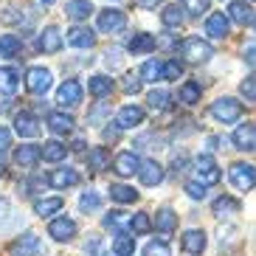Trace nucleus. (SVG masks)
Returning a JSON list of instances; mask_svg holds the SVG:
<instances>
[{
	"instance_id": "f257e3e1",
	"label": "nucleus",
	"mask_w": 256,
	"mask_h": 256,
	"mask_svg": "<svg viewBox=\"0 0 256 256\" xmlns=\"http://www.w3.org/2000/svg\"><path fill=\"white\" fill-rule=\"evenodd\" d=\"M180 56L192 65H200V62H208L214 56V48H211L208 40H200V37H186L180 46Z\"/></svg>"
},
{
	"instance_id": "f03ea898",
	"label": "nucleus",
	"mask_w": 256,
	"mask_h": 256,
	"mask_svg": "<svg viewBox=\"0 0 256 256\" xmlns=\"http://www.w3.org/2000/svg\"><path fill=\"white\" fill-rule=\"evenodd\" d=\"M211 116L217 121H222V124H234V121L242 118V102H236L231 96H222L211 104Z\"/></svg>"
},
{
	"instance_id": "7ed1b4c3",
	"label": "nucleus",
	"mask_w": 256,
	"mask_h": 256,
	"mask_svg": "<svg viewBox=\"0 0 256 256\" xmlns=\"http://www.w3.org/2000/svg\"><path fill=\"white\" fill-rule=\"evenodd\" d=\"M228 178H231L234 188L250 192V188L256 186V166L254 164H234L231 172H228Z\"/></svg>"
},
{
	"instance_id": "20e7f679",
	"label": "nucleus",
	"mask_w": 256,
	"mask_h": 256,
	"mask_svg": "<svg viewBox=\"0 0 256 256\" xmlns=\"http://www.w3.org/2000/svg\"><path fill=\"white\" fill-rule=\"evenodd\" d=\"M124 26H127V14L121 8H104L98 14V31H104V34H118V31H124Z\"/></svg>"
},
{
	"instance_id": "39448f33",
	"label": "nucleus",
	"mask_w": 256,
	"mask_h": 256,
	"mask_svg": "<svg viewBox=\"0 0 256 256\" xmlns=\"http://www.w3.org/2000/svg\"><path fill=\"white\" fill-rule=\"evenodd\" d=\"M26 88H28L34 96H42V93L51 90V70L48 68H31L26 74Z\"/></svg>"
},
{
	"instance_id": "423d86ee",
	"label": "nucleus",
	"mask_w": 256,
	"mask_h": 256,
	"mask_svg": "<svg viewBox=\"0 0 256 256\" xmlns=\"http://www.w3.org/2000/svg\"><path fill=\"white\" fill-rule=\"evenodd\" d=\"M138 169H141V158L136 152H118L113 158V172L118 178H132V174H138Z\"/></svg>"
},
{
	"instance_id": "0eeeda50",
	"label": "nucleus",
	"mask_w": 256,
	"mask_h": 256,
	"mask_svg": "<svg viewBox=\"0 0 256 256\" xmlns=\"http://www.w3.org/2000/svg\"><path fill=\"white\" fill-rule=\"evenodd\" d=\"M194 172H197V180H203L206 186H214L220 183V169H217V160L211 155H200L194 160Z\"/></svg>"
},
{
	"instance_id": "6e6552de",
	"label": "nucleus",
	"mask_w": 256,
	"mask_h": 256,
	"mask_svg": "<svg viewBox=\"0 0 256 256\" xmlns=\"http://www.w3.org/2000/svg\"><path fill=\"white\" fill-rule=\"evenodd\" d=\"M40 118L34 113H28V110H20V113L14 116V132L23 138H37L40 136Z\"/></svg>"
},
{
	"instance_id": "1a4fd4ad",
	"label": "nucleus",
	"mask_w": 256,
	"mask_h": 256,
	"mask_svg": "<svg viewBox=\"0 0 256 256\" xmlns=\"http://www.w3.org/2000/svg\"><path fill=\"white\" fill-rule=\"evenodd\" d=\"M12 256H42V242L37 234H23L20 240H14L12 245Z\"/></svg>"
},
{
	"instance_id": "9d476101",
	"label": "nucleus",
	"mask_w": 256,
	"mask_h": 256,
	"mask_svg": "<svg viewBox=\"0 0 256 256\" xmlns=\"http://www.w3.org/2000/svg\"><path fill=\"white\" fill-rule=\"evenodd\" d=\"M234 146L242 152H256V124H240L231 136Z\"/></svg>"
},
{
	"instance_id": "9b49d317",
	"label": "nucleus",
	"mask_w": 256,
	"mask_h": 256,
	"mask_svg": "<svg viewBox=\"0 0 256 256\" xmlns=\"http://www.w3.org/2000/svg\"><path fill=\"white\" fill-rule=\"evenodd\" d=\"M40 160H42V146H37V144H23L14 150V164L23 169H34Z\"/></svg>"
},
{
	"instance_id": "f8f14e48",
	"label": "nucleus",
	"mask_w": 256,
	"mask_h": 256,
	"mask_svg": "<svg viewBox=\"0 0 256 256\" xmlns=\"http://www.w3.org/2000/svg\"><path fill=\"white\" fill-rule=\"evenodd\" d=\"M84 96V88L76 79H68V82L60 88V93H56V102H60L62 107H76L79 102H82Z\"/></svg>"
},
{
	"instance_id": "ddd939ff",
	"label": "nucleus",
	"mask_w": 256,
	"mask_h": 256,
	"mask_svg": "<svg viewBox=\"0 0 256 256\" xmlns=\"http://www.w3.org/2000/svg\"><path fill=\"white\" fill-rule=\"evenodd\" d=\"M48 236H54L56 242H68L76 236V222L70 217H56L51 220V226H48Z\"/></svg>"
},
{
	"instance_id": "4468645a",
	"label": "nucleus",
	"mask_w": 256,
	"mask_h": 256,
	"mask_svg": "<svg viewBox=\"0 0 256 256\" xmlns=\"http://www.w3.org/2000/svg\"><path fill=\"white\" fill-rule=\"evenodd\" d=\"M37 48L42 54H60L62 51V31L56 28V26L42 28V34H40V40H37Z\"/></svg>"
},
{
	"instance_id": "2eb2a0df",
	"label": "nucleus",
	"mask_w": 256,
	"mask_h": 256,
	"mask_svg": "<svg viewBox=\"0 0 256 256\" xmlns=\"http://www.w3.org/2000/svg\"><path fill=\"white\" fill-rule=\"evenodd\" d=\"M228 26H231V17L222 14V12H214V14L206 20V34L211 40H226L228 37Z\"/></svg>"
},
{
	"instance_id": "dca6fc26",
	"label": "nucleus",
	"mask_w": 256,
	"mask_h": 256,
	"mask_svg": "<svg viewBox=\"0 0 256 256\" xmlns=\"http://www.w3.org/2000/svg\"><path fill=\"white\" fill-rule=\"evenodd\" d=\"M116 124H118V130H132L138 127V124H144V110L136 104H127L121 107L118 116H116Z\"/></svg>"
},
{
	"instance_id": "f3484780",
	"label": "nucleus",
	"mask_w": 256,
	"mask_h": 256,
	"mask_svg": "<svg viewBox=\"0 0 256 256\" xmlns=\"http://www.w3.org/2000/svg\"><path fill=\"white\" fill-rule=\"evenodd\" d=\"M79 183V172L76 169H70V166H65V169H54L51 174H48V186L54 188H70Z\"/></svg>"
},
{
	"instance_id": "a211bd4d",
	"label": "nucleus",
	"mask_w": 256,
	"mask_h": 256,
	"mask_svg": "<svg viewBox=\"0 0 256 256\" xmlns=\"http://www.w3.org/2000/svg\"><path fill=\"white\" fill-rule=\"evenodd\" d=\"M138 178H141L144 186H158V183L164 180V166H160L158 160H141Z\"/></svg>"
},
{
	"instance_id": "6ab92c4d",
	"label": "nucleus",
	"mask_w": 256,
	"mask_h": 256,
	"mask_svg": "<svg viewBox=\"0 0 256 256\" xmlns=\"http://www.w3.org/2000/svg\"><path fill=\"white\" fill-rule=\"evenodd\" d=\"M68 42L74 48H93L96 46V34H93L88 26H74L68 31Z\"/></svg>"
},
{
	"instance_id": "aec40b11",
	"label": "nucleus",
	"mask_w": 256,
	"mask_h": 256,
	"mask_svg": "<svg viewBox=\"0 0 256 256\" xmlns=\"http://www.w3.org/2000/svg\"><path fill=\"white\" fill-rule=\"evenodd\" d=\"M228 17H231L234 23H240V26H250L256 14L245 0H234V3H228Z\"/></svg>"
},
{
	"instance_id": "412c9836",
	"label": "nucleus",
	"mask_w": 256,
	"mask_h": 256,
	"mask_svg": "<svg viewBox=\"0 0 256 256\" xmlns=\"http://www.w3.org/2000/svg\"><path fill=\"white\" fill-rule=\"evenodd\" d=\"M180 245H183V250H186V254L200 256V254L206 250V234H203V231H197V228H192V231L183 234Z\"/></svg>"
},
{
	"instance_id": "4be33fe9",
	"label": "nucleus",
	"mask_w": 256,
	"mask_h": 256,
	"mask_svg": "<svg viewBox=\"0 0 256 256\" xmlns=\"http://www.w3.org/2000/svg\"><path fill=\"white\" fill-rule=\"evenodd\" d=\"M88 90H90V96L104 98V96H110V93H113V79H110V76H104V74H96V76H90Z\"/></svg>"
},
{
	"instance_id": "5701e85b",
	"label": "nucleus",
	"mask_w": 256,
	"mask_h": 256,
	"mask_svg": "<svg viewBox=\"0 0 256 256\" xmlns=\"http://www.w3.org/2000/svg\"><path fill=\"white\" fill-rule=\"evenodd\" d=\"M127 48H130V54H150L158 48V37H152V34H132Z\"/></svg>"
},
{
	"instance_id": "b1692460",
	"label": "nucleus",
	"mask_w": 256,
	"mask_h": 256,
	"mask_svg": "<svg viewBox=\"0 0 256 256\" xmlns=\"http://www.w3.org/2000/svg\"><path fill=\"white\" fill-rule=\"evenodd\" d=\"M183 12H186L183 6H178V3H169V6L160 12V20H164L166 28H180L183 20H186V14H183Z\"/></svg>"
},
{
	"instance_id": "393cba45",
	"label": "nucleus",
	"mask_w": 256,
	"mask_h": 256,
	"mask_svg": "<svg viewBox=\"0 0 256 256\" xmlns=\"http://www.w3.org/2000/svg\"><path fill=\"white\" fill-rule=\"evenodd\" d=\"M48 130H51L54 136H68L70 130H74V118L68 113H51L48 116Z\"/></svg>"
},
{
	"instance_id": "a878e982",
	"label": "nucleus",
	"mask_w": 256,
	"mask_h": 256,
	"mask_svg": "<svg viewBox=\"0 0 256 256\" xmlns=\"http://www.w3.org/2000/svg\"><path fill=\"white\" fill-rule=\"evenodd\" d=\"M155 231H160V234H172L174 228H178V214H174L172 208H160L158 214H155Z\"/></svg>"
},
{
	"instance_id": "bb28decb",
	"label": "nucleus",
	"mask_w": 256,
	"mask_h": 256,
	"mask_svg": "<svg viewBox=\"0 0 256 256\" xmlns=\"http://www.w3.org/2000/svg\"><path fill=\"white\" fill-rule=\"evenodd\" d=\"M17 88H20V70L0 68V90L6 93V96H12V93H17Z\"/></svg>"
},
{
	"instance_id": "cd10ccee",
	"label": "nucleus",
	"mask_w": 256,
	"mask_h": 256,
	"mask_svg": "<svg viewBox=\"0 0 256 256\" xmlns=\"http://www.w3.org/2000/svg\"><path fill=\"white\" fill-rule=\"evenodd\" d=\"M65 155H68V146L60 141H46L42 144V160H48V164H60V160H65Z\"/></svg>"
},
{
	"instance_id": "c85d7f7f",
	"label": "nucleus",
	"mask_w": 256,
	"mask_h": 256,
	"mask_svg": "<svg viewBox=\"0 0 256 256\" xmlns=\"http://www.w3.org/2000/svg\"><path fill=\"white\" fill-rule=\"evenodd\" d=\"M107 121H110V104H107V102H96V104L88 110V124H90V127H102Z\"/></svg>"
},
{
	"instance_id": "c756f323",
	"label": "nucleus",
	"mask_w": 256,
	"mask_h": 256,
	"mask_svg": "<svg viewBox=\"0 0 256 256\" xmlns=\"http://www.w3.org/2000/svg\"><path fill=\"white\" fill-rule=\"evenodd\" d=\"M65 14H68L70 20H88V17L93 14L90 0H70L68 6H65Z\"/></svg>"
},
{
	"instance_id": "7c9ffc66",
	"label": "nucleus",
	"mask_w": 256,
	"mask_h": 256,
	"mask_svg": "<svg viewBox=\"0 0 256 256\" xmlns=\"http://www.w3.org/2000/svg\"><path fill=\"white\" fill-rule=\"evenodd\" d=\"M136 250V236H130L127 231H118L113 240V254L116 256H132Z\"/></svg>"
},
{
	"instance_id": "2f4dec72",
	"label": "nucleus",
	"mask_w": 256,
	"mask_h": 256,
	"mask_svg": "<svg viewBox=\"0 0 256 256\" xmlns=\"http://www.w3.org/2000/svg\"><path fill=\"white\" fill-rule=\"evenodd\" d=\"M211 211H214V217H231V214H236L240 211V203L234 200V197H217L214 200V206H211Z\"/></svg>"
},
{
	"instance_id": "473e14b6",
	"label": "nucleus",
	"mask_w": 256,
	"mask_h": 256,
	"mask_svg": "<svg viewBox=\"0 0 256 256\" xmlns=\"http://www.w3.org/2000/svg\"><path fill=\"white\" fill-rule=\"evenodd\" d=\"M88 166L96 169V172L107 169V166H110V152H107L104 146H93V150L88 152Z\"/></svg>"
},
{
	"instance_id": "72a5a7b5",
	"label": "nucleus",
	"mask_w": 256,
	"mask_h": 256,
	"mask_svg": "<svg viewBox=\"0 0 256 256\" xmlns=\"http://www.w3.org/2000/svg\"><path fill=\"white\" fill-rule=\"evenodd\" d=\"M138 76H141L144 82H160V79H164V62H158V60L144 62Z\"/></svg>"
},
{
	"instance_id": "f704fd0d",
	"label": "nucleus",
	"mask_w": 256,
	"mask_h": 256,
	"mask_svg": "<svg viewBox=\"0 0 256 256\" xmlns=\"http://www.w3.org/2000/svg\"><path fill=\"white\" fill-rule=\"evenodd\" d=\"M56 211H62V197H46V200L34 203V214H40V217H51Z\"/></svg>"
},
{
	"instance_id": "c9c22d12",
	"label": "nucleus",
	"mask_w": 256,
	"mask_h": 256,
	"mask_svg": "<svg viewBox=\"0 0 256 256\" xmlns=\"http://www.w3.org/2000/svg\"><path fill=\"white\" fill-rule=\"evenodd\" d=\"M130 228H132V234L144 236V234H150L152 228H155V222H152V217L146 211H138V214H132V220H130Z\"/></svg>"
},
{
	"instance_id": "e433bc0d",
	"label": "nucleus",
	"mask_w": 256,
	"mask_h": 256,
	"mask_svg": "<svg viewBox=\"0 0 256 256\" xmlns=\"http://www.w3.org/2000/svg\"><path fill=\"white\" fill-rule=\"evenodd\" d=\"M110 200H116V203H136L138 192L132 186H121V183H116V186H110Z\"/></svg>"
},
{
	"instance_id": "4c0bfd02",
	"label": "nucleus",
	"mask_w": 256,
	"mask_h": 256,
	"mask_svg": "<svg viewBox=\"0 0 256 256\" xmlns=\"http://www.w3.org/2000/svg\"><path fill=\"white\" fill-rule=\"evenodd\" d=\"M200 93H203V90H200V84H197V82H183L178 98H180L183 104L192 107V104H197V102H200Z\"/></svg>"
},
{
	"instance_id": "58836bf2",
	"label": "nucleus",
	"mask_w": 256,
	"mask_h": 256,
	"mask_svg": "<svg viewBox=\"0 0 256 256\" xmlns=\"http://www.w3.org/2000/svg\"><path fill=\"white\" fill-rule=\"evenodd\" d=\"M20 37H14V34H3L0 37V56H17L20 54Z\"/></svg>"
},
{
	"instance_id": "ea45409f",
	"label": "nucleus",
	"mask_w": 256,
	"mask_h": 256,
	"mask_svg": "<svg viewBox=\"0 0 256 256\" xmlns=\"http://www.w3.org/2000/svg\"><path fill=\"white\" fill-rule=\"evenodd\" d=\"M146 104H150V110H155V113L166 110V107H169V90H164V88L152 90L150 96H146Z\"/></svg>"
},
{
	"instance_id": "a19ab883",
	"label": "nucleus",
	"mask_w": 256,
	"mask_h": 256,
	"mask_svg": "<svg viewBox=\"0 0 256 256\" xmlns=\"http://www.w3.org/2000/svg\"><path fill=\"white\" fill-rule=\"evenodd\" d=\"M240 93L245 96V102H254L256 104V74H248L240 82Z\"/></svg>"
},
{
	"instance_id": "79ce46f5",
	"label": "nucleus",
	"mask_w": 256,
	"mask_h": 256,
	"mask_svg": "<svg viewBox=\"0 0 256 256\" xmlns=\"http://www.w3.org/2000/svg\"><path fill=\"white\" fill-rule=\"evenodd\" d=\"M98 206H102V197H98L96 192H84V194L79 197V208L82 211H96Z\"/></svg>"
},
{
	"instance_id": "37998d69",
	"label": "nucleus",
	"mask_w": 256,
	"mask_h": 256,
	"mask_svg": "<svg viewBox=\"0 0 256 256\" xmlns=\"http://www.w3.org/2000/svg\"><path fill=\"white\" fill-rule=\"evenodd\" d=\"M144 256H172V250H169V242H164V240L150 242V245L144 248Z\"/></svg>"
},
{
	"instance_id": "c03bdc74",
	"label": "nucleus",
	"mask_w": 256,
	"mask_h": 256,
	"mask_svg": "<svg viewBox=\"0 0 256 256\" xmlns=\"http://www.w3.org/2000/svg\"><path fill=\"white\" fill-rule=\"evenodd\" d=\"M183 8H186L192 17H200L208 12V0H183Z\"/></svg>"
},
{
	"instance_id": "a18cd8bd",
	"label": "nucleus",
	"mask_w": 256,
	"mask_h": 256,
	"mask_svg": "<svg viewBox=\"0 0 256 256\" xmlns=\"http://www.w3.org/2000/svg\"><path fill=\"white\" fill-rule=\"evenodd\" d=\"M141 82H144L141 76H132V74H130V76H124V82H121V90L127 93V96H136V93L141 90Z\"/></svg>"
},
{
	"instance_id": "49530a36",
	"label": "nucleus",
	"mask_w": 256,
	"mask_h": 256,
	"mask_svg": "<svg viewBox=\"0 0 256 256\" xmlns=\"http://www.w3.org/2000/svg\"><path fill=\"white\" fill-rule=\"evenodd\" d=\"M186 194L192 200H206V183L203 180H188L186 183Z\"/></svg>"
},
{
	"instance_id": "de8ad7c7",
	"label": "nucleus",
	"mask_w": 256,
	"mask_h": 256,
	"mask_svg": "<svg viewBox=\"0 0 256 256\" xmlns=\"http://www.w3.org/2000/svg\"><path fill=\"white\" fill-rule=\"evenodd\" d=\"M180 76H183V65L178 60L164 62V79H180Z\"/></svg>"
},
{
	"instance_id": "09e8293b",
	"label": "nucleus",
	"mask_w": 256,
	"mask_h": 256,
	"mask_svg": "<svg viewBox=\"0 0 256 256\" xmlns=\"http://www.w3.org/2000/svg\"><path fill=\"white\" fill-rule=\"evenodd\" d=\"M127 222H130V220H127L124 211H110V214L104 217V226L107 228H121V226H127Z\"/></svg>"
},
{
	"instance_id": "8fccbe9b",
	"label": "nucleus",
	"mask_w": 256,
	"mask_h": 256,
	"mask_svg": "<svg viewBox=\"0 0 256 256\" xmlns=\"http://www.w3.org/2000/svg\"><path fill=\"white\" fill-rule=\"evenodd\" d=\"M242 56H245V62L250 68H256V42H245L242 46Z\"/></svg>"
},
{
	"instance_id": "3c124183",
	"label": "nucleus",
	"mask_w": 256,
	"mask_h": 256,
	"mask_svg": "<svg viewBox=\"0 0 256 256\" xmlns=\"http://www.w3.org/2000/svg\"><path fill=\"white\" fill-rule=\"evenodd\" d=\"M8 146H12V130L0 127V152H6Z\"/></svg>"
},
{
	"instance_id": "603ef678",
	"label": "nucleus",
	"mask_w": 256,
	"mask_h": 256,
	"mask_svg": "<svg viewBox=\"0 0 256 256\" xmlns=\"http://www.w3.org/2000/svg\"><path fill=\"white\" fill-rule=\"evenodd\" d=\"M172 169H174V174H178V172H183V169H186V155H180V158H174V160H172Z\"/></svg>"
},
{
	"instance_id": "864d4df0",
	"label": "nucleus",
	"mask_w": 256,
	"mask_h": 256,
	"mask_svg": "<svg viewBox=\"0 0 256 256\" xmlns=\"http://www.w3.org/2000/svg\"><path fill=\"white\" fill-rule=\"evenodd\" d=\"M158 48H166V51H172V48H174V40H172V37H160V40H158Z\"/></svg>"
},
{
	"instance_id": "5fc2aeb1",
	"label": "nucleus",
	"mask_w": 256,
	"mask_h": 256,
	"mask_svg": "<svg viewBox=\"0 0 256 256\" xmlns=\"http://www.w3.org/2000/svg\"><path fill=\"white\" fill-rule=\"evenodd\" d=\"M136 3H138L141 8H155V6H160L164 0H136Z\"/></svg>"
},
{
	"instance_id": "6e6d98bb",
	"label": "nucleus",
	"mask_w": 256,
	"mask_h": 256,
	"mask_svg": "<svg viewBox=\"0 0 256 256\" xmlns=\"http://www.w3.org/2000/svg\"><path fill=\"white\" fill-rule=\"evenodd\" d=\"M6 214H8V200L6 197H0V222L6 220Z\"/></svg>"
},
{
	"instance_id": "4d7b16f0",
	"label": "nucleus",
	"mask_w": 256,
	"mask_h": 256,
	"mask_svg": "<svg viewBox=\"0 0 256 256\" xmlns=\"http://www.w3.org/2000/svg\"><path fill=\"white\" fill-rule=\"evenodd\" d=\"M8 110V98H0V113H6Z\"/></svg>"
},
{
	"instance_id": "13d9d810",
	"label": "nucleus",
	"mask_w": 256,
	"mask_h": 256,
	"mask_svg": "<svg viewBox=\"0 0 256 256\" xmlns=\"http://www.w3.org/2000/svg\"><path fill=\"white\" fill-rule=\"evenodd\" d=\"M40 3H42V6H51V3H54V0H40Z\"/></svg>"
},
{
	"instance_id": "bf43d9fd",
	"label": "nucleus",
	"mask_w": 256,
	"mask_h": 256,
	"mask_svg": "<svg viewBox=\"0 0 256 256\" xmlns=\"http://www.w3.org/2000/svg\"><path fill=\"white\" fill-rule=\"evenodd\" d=\"M250 26H254V31H256V17H254V23H250Z\"/></svg>"
},
{
	"instance_id": "052dcab7",
	"label": "nucleus",
	"mask_w": 256,
	"mask_h": 256,
	"mask_svg": "<svg viewBox=\"0 0 256 256\" xmlns=\"http://www.w3.org/2000/svg\"><path fill=\"white\" fill-rule=\"evenodd\" d=\"M0 174H3V160H0Z\"/></svg>"
}]
</instances>
